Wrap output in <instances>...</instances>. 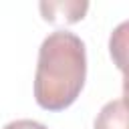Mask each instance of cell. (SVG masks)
Returning a JSON list of instances; mask_svg holds the SVG:
<instances>
[{"instance_id":"3","label":"cell","mask_w":129,"mask_h":129,"mask_svg":"<svg viewBox=\"0 0 129 129\" xmlns=\"http://www.w3.org/2000/svg\"><path fill=\"white\" fill-rule=\"evenodd\" d=\"M95 129H127V103L125 97L113 99L99 111Z\"/></svg>"},{"instance_id":"1","label":"cell","mask_w":129,"mask_h":129,"mask_svg":"<svg viewBox=\"0 0 129 129\" xmlns=\"http://www.w3.org/2000/svg\"><path fill=\"white\" fill-rule=\"evenodd\" d=\"M87 79L85 42L69 32H50L40 48L34 73V99L44 111H64L71 107Z\"/></svg>"},{"instance_id":"2","label":"cell","mask_w":129,"mask_h":129,"mask_svg":"<svg viewBox=\"0 0 129 129\" xmlns=\"http://www.w3.org/2000/svg\"><path fill=\"white\" fill-rule=\"evenodd\" d=\"M38 8L42 12V18L50 24H58V22L75 24L85 18V14L89 10V2H85V0H58V2L48 0V2H40Z\"/></svg>"},{"instance_id":"4","label":"cell","mask_w":129,"mask_h":129,"mask_svg":"<svg viewBox=\"0 0 129 129\" xmlns=\"http://www.w3.org/2000/svg\"><path fill=\"white\" fill-rule=\"evenodd\" d=\"M2 129H48V127L40 121H34V119H16V121L6 123Z\"/></svg>"}]
</instances>
